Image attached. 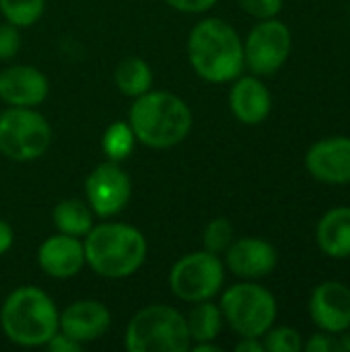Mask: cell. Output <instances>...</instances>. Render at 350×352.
<instances>
[{
	"instance_id": "1",
	"label": "cell",
	"mask_w": 350,
	"mask_h": 352,
	"mask_svg": "<svg viewBox=\"0 0 350 352\" xmlns=\"http://www.w3.org/2000/svg\"><path fill=\"white\" fill-rule=\"evenodd\" d=\"M186 52L192 70L206 82H233L245 68L243 39L219 16L202 19L190 29Z\"/></svg>"
},
{
	"instance_id": "2",
	"label": "cell",
	"mask_w": 350,
	"mask_h": 352,
	"mask_svg": "<svg viewBox=\"0 0 350 352\" xmlns=\"http://www.w3.org/2000/svg\"><path fill=\"white\" fill-rule=\"evenodd\" d=\"M128 124L136 142L149 148H171L184 142L192 130L194 116L190 105L169 91H146L136 97L128 111Z\"/></svg>"
},
{
	"instance_id": "3",
	"label": "cell",
	"mask_w": 350,
	"mask_h": 352,
	"mask_svg": "<svg viewBox=\"0 0 350 352\" xmlns=\"http://www.w3.org/2000/svg\"><path fill=\"white\" fill-rule=\"evenodd\" d=\"M83 239L87 266L103 278H128L146 262V237L140 229L128 223L105 221L101 225H93Z\"/></svg>"
},
{
	"instance_id": "4",
	"label": "cell",
	"mask_w": 350,
	"mask_h": 352,
	"mask_svg": "<svg viewBox=\"0 0 350 352\" xmlns=\"http://www.w3.org/2000/svg\"><path fill=\"white\" fill-rule=\"evenodd\" d=\"M60 311L54 299L37 287L14 289L0 305V328L8 342L23 349H41L60 330Z\"/></svg>"
},
{
	"instance_id": "5",
	"label": "cell",
	"mask_w": 350,
	"mask_h": 352,
	"mask_svg": "<svg viewBox=\"0 0 350 352\" xmlns=\"http://www.w3.org/2000/svg\"><path fill=\"white\" fill-rule=\"evenodd\" d=\"M190 344L186 316L165 303L138 309L124 332V349L128 352H188Z\"/></svg>"
},
{
	"instance_id": "6",
	"label": "cell",
	"mask_w": 350,
	"mask_h": 352,
	"mask_svg": "<svg viewBox=\"0 0 350 352\" xmlns=\"http://www.w3.org/2000/svg\"><path fill=\"white\" fill-rule=\"evenodd\" d=\"M225 324L239 336L262 338L276 322V297L254 280L231 285L223 291L219 301Z\"/></svg>"
},
{
	"instance_id": "7",
	"label": "cell",
	"mask_w": 350,
	"mask_h": 352,
	"mask_svg": "<svg viewBox=\"0 0 350 352\" xmlns=\"http://www.w3.org/2000/svg\"><path fill=\"white\" fill-rule=\"evenodd\" d=\"M52 146V126L35 107H6L0 113V153L14 163H29Z\"/></svg>"
},
{
	"instance_id": "8",
	"label": "cell",
	"mask_w": 350,
	"mask_h": 352,
	"mask_svg": "<svg viewBox=\"0 0 350 352\" xmlns=\"http://www.w3.org/2000/svg\"><path fill=\"white\" fill-rule=\"evenodd\" d=\"M225 285V264L221 256L202 252H190L182 256L169 270L171 293L186 303H200L215 299Z\"/></svg>"
},
{
	"instance_id": "9",
	"label": "cell",
	"mask_w": 350,
	"mask_h": 352,
	"mask_svg": "<svg viewBox=\"0 0 350 352\" xmlns=\"http://www.w3.org/2000/svg\"><path fill=\"white\" fill-rule=\"evenodd\" d=\"M291 50L293 35L289 25L278 21L276 16L262 19L243 39L245 68L256 76H272L285 66Z\"/></svg>"
},
{
	"instance_id": "10",
	"label": "cell",
	"mask_w": 350,
	"mask_h": 352,
	"mask_svg": "<svg viewBox=\"0 0 350 352\" xmlns=\"http://www.w3.org/2000/svg\"><path fill=\"white\" fill-rule=\"evenodd\" d=\"M85 196L95 217H118L132 198V179L120 163L103 161L87 175Z\"/></svg>"
},
{
	"instance_id": "11",
	"label": "cell",
	"mask_w": 350,
	"mask_h": 352,
	"mask_svg": "<svg viewBox=\"0 0 350 352\" xmlns=\"http://www.w3.org/2000/svg\"><path fill=\"white\" fill-rule=\"evenodd\" d=\"M225 268L241 280H260L274 272L278 264L276 248L262 237H241L233 239L227 248Z\"/></svg>"
},
{
	"instance_id": "12",
	"label": "cell",
	"mask_w": 350,
	"mask_h": 352,
	"mask_svg": "<svg viewBox=\"0 0 350 352\" xmlns=\"http://www.w3.org/2000/svg\"><path fill=\"white\" fill-rule=\"evenodd\" d=\"M307 173L328 186L350 184V138L328 136L314 142L305 155Z\"/></svg>"
},
{
	"instance_id": "13",
	"label": "cell",
	"mask_w": 350,
	"mask_h": 352,
	"mask_svg": "<svg viewBox=\"0 0 350 352\" xmlns=\"http://www.w3.org/2000/svg\"><path fill=\"white\" fill-rule=\"evenodd\" d=\"M309 316L328 334H342L350 326V287L340 280H326L311 291Z\"/></svg>"
},
{
	"instance_id": "14",
	"label": "cell",
	"mask_w": 350,
	"mask_h": 352,
	"mask_svg": "<svg viewBox=\"0 0 350 352\" xmlns=\"http://www.w3.org/2000/svg\"><path fill=\"white\" fill-rule=\"evenodd\" d=\"M50 95L47 76L29 64H14L0 70V101L8 107H37Z\"/></svg>"
},
{
	"instance_id": "15",
	"label": "cell",
	"mask_w": 350,
	"mask_h": 352,
	"mask_svg": "<svg viewBox=\"0 0 350 352\" xmlns=\"http://www.w3.org/2000/svg\"><path fill=\"white\" fill-rule=\"evenodd\" d=\"M60 332L83 346L99 340L111 326V311L97 299H78L60 311Z\"/></svg>"
},
{
	"instance_id": "16",
	"label": "cell",
	"mask_w": 350,
	"mask_h": 352,
	"mask_svg": "<svg viewBox=\"0 0 350 352\" xmlns=\"http://www.w3.org/2000/svg\"><path fill=\"white\" fill-rule=\"evenodd\" d=\"M37 264L43 274L56 280L74 278L87 266L83 239L64 233L50 235L37 250Z\"/></svg>"
},
{
	"instance_id": "17",
	"label": "cell",
	"mask_w": 350,
	"mask_h": 352,
	"mask_svg": "<svg viewBox=\"0 0 350 352\" xmlns=\"http://www.w3.org/2000/svg\"><path fill=\"white\" fill-rule=\"evenodd\" d=\"M229 107L243 126H260L272 111V95L260 76L239 74L229 91Z\"/></svg>"
},
{
	"instance_id": "18",
	"label": "cell",
	"mask_w": 350,
	"mask_h": 352,
	"mask_svg": "<svg viewBox=\"0 0 350 352\" xmlns=\"http://www.w3.org/2000/svg\"><path fill=\"white\" fill-rule=\"evenodd\" d=\"M320 252L332 260L350 258V206L330 208L316 227Z\"/></svg>"
},
{
	"instance_id": "19",
	"label": "cell",
	"mask_w": 350,
	"mask_h": 352,
	"mask_svg": "<svg viewBox=\"0 0 350 352\" xmlns=\"http://www.w3.org/2000/svg\"><path fill=\"white\" fill-rule=\"evenodd\" d=\"M52 221L58 233L85 237L95 225V212L91 210L87 200L80 198H64L52 210Z\"/></svg>"
},
{
	"instance_id": "20",
	"label": "cell",
	"mask_w": 350,
	"mask_h": 352,
	"mask_svg": "<svg viewBox=\"0 0 350 352\" xmlns=\"http://www.w3.org/2000/svg\"><path fill=\"white\" fill-rule=\"evenodd\" d=\"M113 82L122 95L136 99L153 89V68L144 58L128 56L118 62L113 70Z\"/></svg>"
},
{
	"instance_id": "21",
	"label": "cell",
	"mask_w": 350,
	"mask_h": 352,
	"mask_svg": "<svg viewBox=\"0 0 350 352\" xmlns=\"http://www.w3.org/2000/svg\"><path fill=\"white\" fill-rule=\"evenodd\" d=\"M223 324H225V320H223L221 307H219V303H212V299L192 303V309L186 316V326H188L192 344L217 340L223 330Z\"/></svg>"
},
{
	"instance_id": "22",
	"label": "cell",
	"mask_w": 350,
	"mask_h": 352,
	"mask_svg": "<svg viewBox=\"0 0 350 352\" xmlns=\"http://www.w3.org/2000/svg\"><path fill=\"white\" fill-rule=\"evenodd\" d=\"M134 144H136V136L128 122L109 124L101 138V148L107 161H116V163H122L124 159H128L134 151Z\"/></svg>"
},
{
	"instance_id": "23",
	"label": "cell",
	"mask_w": 350,
	"mask_h": 352,
	"mask_svg": "<svg viewBox=\"0 0 350 352\" xmlns=\"http://www.w3.org/2000/svg\"><path fill=\"white\" fill-rule=\"evenodd\" d=\"M45 10V0H0V12L4 21L14 27H31L35 25Z\"/></svg>"
},
{
	"instance_id": "24",
	"label": "cell",
	"mask_w": 350,
	"mask_h": 352,
	"mask_svg": "<svg viewBox=\"0 0 350 352\" xmlns=\"http://www.w3.org/2000/svg\"><path fill=\"white\" fill-rule=\"evenodd\" d=\"M235 239V229H233V223L225 217H217L212 219L206 227H204V233H202V245L206 252L210 254H225L227 248L233 243Z\"/></svg>"
},
{
	"instance_id": "25",
	"label": "cell",
	"mask_w": 350,
	"mask_h": 352,
	"mask_svg": "<svg viewBox=\"0 0 350 352\" xmlns=\"http://www.w3.org/2000/svg\"><path fill=\"white\" fill-rule=\"evenodd\" d=\"M264 351L266 352H299L303 351V338L299 330L291 326H272L264 336Z\"/></svg>"
},
{
	"instance_id": "26",
	"label": "cell",
	"mask_w": 350,
	"mask_h": 352,
	"mask_svg": "<svg viewBox=\"0 0 350 352\" xmlns=\"http://www.w3.org/2000/svg\"><path fill=\"white\" fill-rule=\"evenodd\" d=\"M21 50V31L12 23H0V62L17 56Z\"/></svg>"
},
{
	"instance_id": "27",
	"label": "cell",
	"mask_w": 350,
	"mask_h": 352,
	"mask_svg": "<svg viewBox=\"0 0 350 352\" xmlns=\"http://www.w3.org/2000/svg\"><path fill=\"white\" fill-rule=\"evenodd\" d=\"M241 10L248 12L250 16L262 21V19H272L283 10L285 0H237Z\"/></svg>"
},
{
	"instance_id": "28",
	"label": "cell",
	"mask_w": 350,
	"mask_h": 352,
	"mask_svg": "<svg viewBox=\"0 0 350 352\" xmlns=\"http://www.w3.org/2000/svg\"><path fill=\"white\" fill-rule=\"evenodd\" d=\"M303 349L307 352H342L340 338L336 334H328L322 330L314 334L307 342H303Z\"/></svg>"
},
{
	"instance_id": "29",
	"label": "cell",
	"mask_w": 350,
	"mask_h": 352,
	"mask_svg": "<svg viewBox=\"0 0 350 352\" xmlns=\"http://www.w3.org/2000/svg\"><path fill=\"white\" fill-rule=\"evenodd\" d=\"M163 2L184 14H202L208 12L212 6H217L219 0H163Z\"/></svg>"
},
{
	"instance_id": "30",
	"label": "cell",
	"mask_w": 350,
	"mask_h": 352,
	"mask_svg": "<svg viewBox=\"0 0 350 352\" xmlns=\"http://www.w3.org/2000/svg\"><path fill=\"white\" fill-rule=\"evenodd\" d=\"M43 349H47L50 352H78L83 351V344L76 342V340H72V338H68L66 334H62V332L58 330V332L47 340V344H45Z\"/></svg>"
},
{
	"instance_id": "31",
	"label": "cell",
	"mask_w": 350,
	"mask_h": 352,
	"mask_svg": "<svg viewBox=\"0 0 350 352\" xmlns=\"http://www.w3.org/2000/svg\"><path fill=\"white\" fill-rule=\"evenodd\" d=\"M12 243H14V231L6 221L0 219V258L10 252Z\"/></svg>"
},
{
	"instance_id": "32",
	"label": "cell",
	"mask_w": 350,
	"mask_h": 352,
	"mask_svg": "<svg viewBox=\"0 0 350 352\" xmlns=\"http://www.w3.org/2000/svg\"><path fill=\"white\" fill-rule=\"evenodd\" d=\"M237 352H266L264 351V342L262 338H252V336H243L239 338V342L235 344Z\"/></svg>"
},
{
	"instance_id": "33",
	"label": "cell",
	"mask_w": 350,
	"mask_h": 352,
	"mask_svg": "<svg viewBox=\"0 0 350 352\" xmlns=\"http://www.w3.org/2000/svg\"><path fill=\"white\" fill-rule=\"evenodd\" d=\"M190 352H223V346H219L217 340H210V342H194L190 346Z\"/></svg>"
},
{
	"instance_id": "34",
	"label": "cell",
	"mask_w": 350,
	"mask_h": 352,
	"mask_svg": "<svg viewBox=\"0 0 350 352\" xmlns=\"http://www.w3.org/2000/svg\"><path fill=\"white\" fill-rule=\"evenodd\" d=\"M338 338H340V346H342V352H350V326L342 332V334H338Z\"/></svg>"
}]
</instances>
